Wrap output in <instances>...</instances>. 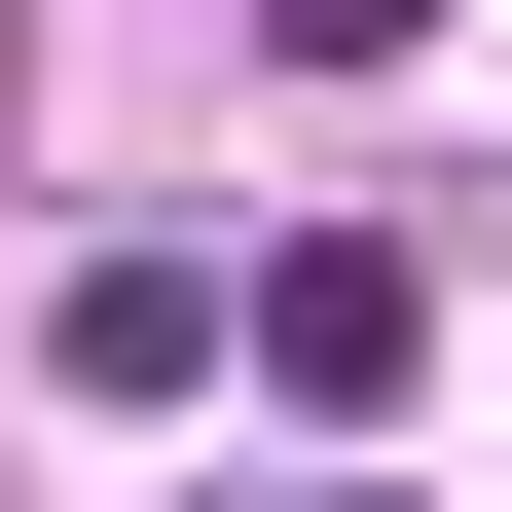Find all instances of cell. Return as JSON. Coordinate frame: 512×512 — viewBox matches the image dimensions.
Returning a JSON list of instances; mask_svg holds the SVG:
<instances>
[{
	"label": "cell",
	"instance_id": "4",
	"mask_svg": "<svg viewBox=\"0 0 512 512\" xmlns=\"http://www.w3.org/2000/svg\"><path fill=\"white\" fill-rule=\"evenodd\" d=\"M330 512H366V476H330Z\"/></svg>",
	"mask_w": 512,
	"mask_h": 512
},
{
	"label": "cell",
	"instance_id": "1",
	"mask_svg": "<svg viewBox=\"0 0 512 512\" xmlns=\"http://www.w3.org/2000/svg\"><path fill=\"white\" fill-rule=\"evenodd\" d=\"M220 330H256V403H293V439H366V403L439 366V256H366V220H293V256L220 293Z\"/></svg>",
	"mask_w": 512,
	"mask_h": 512
},
{
	"label": "cell",
	"instance_id": "2",
	"mask_svg": "<svg viewBox=\"0 0 512 512\" xmlns=\"http://www.w3.org/2000/svg\"><path fill=\"white\" fill-rule=\"evenodd\" d=\"M37 366H74V403H183V366H220V256H74Z\"/></svg>",
	"mask_w": 512,
	"mask_h": 512
},
{
	"label": "cell",
	"instance_id": "3",
	"mask_svg": "<svg viewBox=\"0 0 512 512\" xmlns=\"http://www.w3.org/2000/svg\"><path fill=\"white\" fill-rule=\"evenodd\" d=\"M293 37H330V74H366V37H439V0H293Z\"/></svg>",
	"mask_w": 512,
	"mask_h": 512
}]
</instances>
